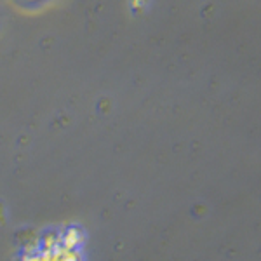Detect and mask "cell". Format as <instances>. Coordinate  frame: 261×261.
Wrapping results in <instances>:
<instances>
[{
	"instance_id": "2",
	"label": "cell",
	"mask_w": 261,
	"mask_h": 261,
	"mask_svg": "<svg viewBox=\"0 0 261 261\" xmlns=\"http://www.w3.org/2000/svg\"><path fill=\"white\" fill-rule=\"evenodd\" d=\"M84 242V233L77 226H70L61 233V246L66 249H79Z\"/></svg>"
},
{
	"instance_id": "1",
	"label": "cell",
	"mask_w": 261,
	"mask_h": 261,
	"mask_svg": "<svg viewBox=\"0 0 261 261\" xmlns=\"http://www.w3.org/2000/svg\"><path fill=\"white\" fill-rule=\"evenodd\" d=\"M42 261H82L79 249H66L60 246L54 251H40Z\"/></svg>"
},
{
	"instance_id": "3",
	"label": "cell",
	"mask_w": 261,
	"mask_h": 261,
	"mask_svg": "<svg viewBox=\"0 0 261 261\" xmlns=\"http://www.w3.org/2000/svg\"><path fill=\"white\" fill-rule=\"evenodd\" d=\"M61 246V233L47 231L40 241V251H54Z\"/></svg>"
},
{
	"instance_id": "4",
	"label": "cell",
	"mask_w": 261,
	"mask_h": 261,
	"mask_svg": "<svg viewBox=\"0 0 261 261\" xmlns=\"http://www.w3.org/2000/svg\"><path fill=\"white\" fill-rule=\"evenodd\" d=\"M23 261H42L40 251H37V252H27V254H24V258H23Z\"/></svg>"
}]
</instances>
